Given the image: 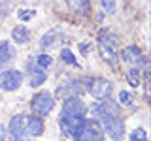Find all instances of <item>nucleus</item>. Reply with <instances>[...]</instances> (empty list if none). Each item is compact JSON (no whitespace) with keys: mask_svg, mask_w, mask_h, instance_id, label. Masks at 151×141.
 <instances>
[{"mask_svg":"<svg viewBox=\"0 0 151 141\" xmlns=\"http://www.w3.org/2000/svg\"><path fill=\"white\" fill-rule=\"evenodd\" d=\"M87 111H91V119H94L100 124L104 135H108L111 141H123V137H125V119L121 117L119 105L111 98L91 103V107H87Z\"/></svg>","mask_w":151,"mask_h":141,"instance_id":"nucleus-1","label":"nucleus"},{"mask_svg":"<svg viewBox=\"0 0 151 141\" xmlns=\"http://www.w3.org/2000/svg\"><path fill=\"white\" fill-rule=\"evenodd\" d=\"M96 47H98V53H100L102 60L110 66H117L119 64V40L108 30H100L96 38Z\"/></svg>","mask_w":151,"mask_h":141,"instance_id":"nucleus-2","label":"nucleus"},{"mask_svg":"<svg viewBox=\"0 0 151 141\" xmlns=\"http://www.w3.org/2000/svg\"><path fill=\"white\" fill-rule=\"evenodd\" d=\"M119 58H123V62L129 66V68H136V70H140L142 73L149 72V60H147V56H145L144 51H142L138 45H134V43L123 47L121 53H119Z\"/></svg>","mask_w":151,"mask_h":141,"instance_id":"nucleus-3","label":"nucleus"},{"mask_svg":"<svg viewBox=\"0 0 151 141\" xmlns=\"http://www.w3.org/2000/svg\"><path fill=\"white\" fill-rule=\"evenodd\" d=\"M55 96L47 90H38L34 96L30 98V115L42 117L45 119L47 115H51V111L55 109Z\"/></svg>","mask_w":151,"mask_h":141,"instance_id":"nucleus-4","label":"nucleus"},{"mask_svg":"<svg viewBox=\"0 0 151 141\" xmlns=\"http://www.w3.org/2000/svg\"><path fill=\"white\" fill-rule=\"evenodd\" d=\"M28 115L30 113H17L13 115L9 122L6 124L9 141H30L27 135V122H28Z\"/></svg>","mask_w":151,"mask_h":141,"instance_id":"nucleus-5","label":"nucleus"},{"mask_svg":"<svg viewBox=\"0 0 151 141\" xmlns=\"http://www.w3.org/2000/svg\"><path fill=\"white\" fill-rule=\"evenodd\" d=\"M23 75H25V83L30 88H40L47 81V72L34 62L32 56L25 62V72H23Z\"/></svg>","mask_w":151,"mask_h":141,"instance_id":"nucleus-6","label":"nucleus"},{"mask_svg":"<svg viewBox=\"0 0 151 141\" xmlns=\"http://www.w3.org/2000/svg\"><path fill=\"white\" fill-rule=\"evenodd\" d=\"M87 117H68V115H59V130L66 139L74 141V137L79 134V130L85 126Z\"/></svg>","mask_w":151,"mask_h":141,"instance_id":"nucleus-7","label":"nucleus"},{"mask_svg":"<svg viewBox=\"0 0 151 141\" xmlns=\"http://www.w3.org/2000/svg\"><path fill=\"white\" fill-rule=\"evenodd\" d=\"M25 83V75L21 70L15 68H6L0 72V90L4 92H15L21 88V85Z\"/></svg>","mask_w":151,"mask_h":141,"instance_id":"nucleus-8","label":"nucleus"},{"mask_svg":"<svg viewBox=\"0 0 151 141\" xmlns=\"http://www.w3.org/2000/svg\"><path fill=\"white\" fill-rule=\"evenodd\" d=\"M87 92L93 96L94 102H102V100H110L113 94V83L106 77H93L91 85H89Z\"/></svg>","mask_w":151,"mask_h":141,"instance_id":"nucleus-9","label":"nucleus"},{"mask_svg":"<svg viewBox=\"0 0 151 141\" xmlns=\"http://www.w3.org/2000/svg\"><path fill=\"white\" fill-rule=\"evenodd\" d=\"M74 141H106V135L94 119H87L85 126L79 130V134L74 137Z\"/></svg>","mask_w":151,"mask_h":141,"instance_id":"nucleus-10","label":"nucleus"},{"mask_svg":"<svg viewBox=\"0 0 151 141\" xmlns=\"http://www.w3.org/2000/svg\"><path fill=\"white\" fill-rule=\"evenodd\" d=\"M87 103H85L79 96H70L63 100V107H60V115L68 117H87Z\"/></svg>","mask_w":151,"mask_h":141,"instance_id":"nucleus-11","label":"nucleus"},{"mask_svg":"<svg viewBox=\"0 0 151 141\" xmlns=\"http://www.w3.org/2000/svg\"><path fill=\"white\" fill-rule=\"evenodd\" d=\"M66 41H68V38L60 32V28H51L40 38V49L42 53H45V51H51L55 47H60V43H66Z\"/></svg>","mask_w":151,"mask_h":141,"instance_id":"nucleus-12","label":"nucleus"},{"mask_svg":"<svg viewBox=\"0 0 151 141\" xmlns=\"http://www.w3.org/2000/svg\"><path fill=\"white\" fill-rule=\"evenodd\" d=\"M81 92H85L83 90V85H81V81L79 79H72V81H66V83H63V85H59L57 87V98H70V96H79Z\"/></svg>","mask_w":151,"mask_h":141,"instance_id":"nucleus-13","label":"nucleus"},{"mask_svg":"<svg viewBox=\"0 0 151 141\" xmlns=\"http://www.w3.org/2000/svg\"><path fill=\"white\" fill-rule=\"evenodd\" d=\"M17 58L15 45L9 40H0V70H6Z\"/></svg>","mask_w":151,"mask_h":141,"instance_id":"nucleus-14","label":"nucleus"},{"mask_svg":"<svg viewBox=\"0 0 151 141\" xmlns=\"http://www.w3.org/2000/svg\"><path fill=\"white\" fill-rule=\"evenodd\" d=\"M9 38H12L9 41H12L13 45H27L28 41H30L32 34H30V28H28V26L15 25L12 28V32H9Z\"/></svg>","mask_w":151,"mask_h":141,"instance_id":"nucleus-15","label":"nucleus"},{"mask_svg":"<svg viewBox=\"0 0 151 141\" xmlns=\"http://www.w3.org/2000/svg\"><path fill=\"white\" fill-rule=\"evenodd\" d=\"M45 132V122L42 117H36V115H28V122H27V135L28 139H34V137H40L44 135Z\"/></svg>","mask_w":151,"mask_h":141,"instance_id":"nucleus-16","label":"nucleus"},{"mask_svg":"<svg viewBox=\"0 0 151 141\" xmlns=\"http://www.w3.org/2000/svg\"><path fill=\"white\" fill-rule=\"evenodd\" d=\"M64 6L76 15H89L93 9V2L91 0H64Z\"/></svg>","mask_w":151,"mask_h":141,"instance_id":"nucleus-17","label":"nucleus"},{"mask_svg":"<svg viewBox=\"0 0 151 141\" xmlns=\"http://www.w3.org/2000/svg\"><path fill=\"white\" fill-rule=\"evenodd\" d=\"M59 60H60L63 64H66V66L79 68V60L76 58L74 51H72V49H68V47H60V51H59Z\"/></svg>","mask_w":151,"mask_h":141,"instance_id":"nucleus-18","label":"nucleus"},{"mask_svg":"<svg viewBox=\"0 0 151 141\" xmlns=\"http://www.w3.org/2000/svg\"><path fill=\"white\" fill-rule=\"evenodd\" d=\"M142 77H144V73H142L140 70H136V68H127L125 79H127V83H129L132 88H140V87H142Z\"/></svg>","mask_w":151,"mask_h":141,"instance_id":"nucleus-19","label":"nucleus"},{"mask_svg":"<svg viewBox=\"0 0 151 141\" xmlns=\"http://www.w3.org/2000/svg\"><path fill=\"white\" fill-rule=\"evenodd\" d=\"M115 103L119 107H132L134 105V96L129 90H119L117 92V98H115Z\"/></svg>","mask_w":151,"mask_h":141,"instance_id":"nucleus-20","label":"nucleus"},{"mask_svg":"<svg viewBox=\"0 0 151 141\" xmlns=\"http://www.w3.org/2000/svg\"><path fill=\"white\" fill-rule=\"evenodd\" d=\"M32 58H34V62L40 66V68H44L45 72L53 66V56H51L49 53H38V55L32 56Z\"/></svg>","mask_w":151,"mask_h":141,"instance_id":"nucleus-21","label":"nucleus"},{"mask_svg":"<svg viewBox=\"0 0 151 141\" xmlns=\"http://www.w3.org/2000/svg\"><path fill=\"white\" fill-rule=\"evenodd\" d=\"M129 141H149V135H147V132H145V128L136 126L129 134Z\"/></svg>","mask_w":151,"mask_h":141,"instance_id":"nucleus-22","label":"nucleus"},{"mask_svg":"<svg viewBox=\"0 0 151 141\" xmlns=\"http://www.w3.org/2000/svg\"><path fill=\"white\" fill-rule=\"evenodd\" d=\"M34 17H36V9H27V8L17 9V19L21 23H30Z\"/></svg>","mask_w":151,"mask_h":141,"instance_id":"nucleus-23","label":"nucleus"},{"mask_svg":"<svg viewBox=\"0 0 151 141\" xmlns=\"http://www.w3.org/2000/svg\"><path fill=\"white\" fill-rule=\"evenodd\" d=\"M100 8H102L104 13L113 15L117 11V0H100Z\"/></svg>","mask_w":151,"mask_h":141,"instance_id":"nucleus-24","label":"nucleus"},{"mask_svg":"<svg viewBox=\"0 0 151 141\" xmlns=\"http://www.w3.org/2000/svg\"><path fill=\"white\" fill-rule=\"evenodd\" d=\"M9 11H12V6H9V2H8V0H0V23L8 19Z\"/></svg>","mask_w":151,"mask_h":141,"instance_id":"nucleus-25","label":"nucleus"},{"mask_svg":"<svg viewBox=\"0 0 151 141\" xmlns=\"http://www.w3.org/2000/svg\"><path fill=\"white\" fill-rule=\"evenodd\" d=\"M78 49H79V53H81L83 56H87V55H89V51L93 49V43H91V40L79 41V43H78Z\"/></svg>","mask_w":151,"mask_h":141,"instance_id":"nucleus-26","label":"nucleus"},{"mask_svg":"<svg viewBox=\"0 0 151 141\" xmlns=\"http://www.w3.org/2000/svg\"><path fill=\"white\" fill-rule=\"evenodd\" d=\"M8 130H6V124H0V135H6Z\"/></svg>","mask_w":151,"mask_h":141,"instance_id":"nucleus-27","label":"nucleus"},{"mask_svg":"<svg viewBox=\"0 0 151 141\" xmlns=\"http://www.w3.org/2000/svg\"><path fill=\"white\" fill-rule=\"evenodd\" d=\"M0 141H6V137H4V135H0Z\"/></svg>","mask_w":151,"mask_h":141,"instance_id":"nucleus-28","label":"nucleus"},{"mask_svg":"<svg viewBox=\"0 0 151 141\" xmlns=\"http://www.w3.org/2000/svg\"><path fill=\"white\" fill-rule=\"evenodd\" d=\"M15 2H21V0H15Z\"/></svg>","mask_w":151,"mask_h":141,"instance_id":"nucleus-29","label":"nucleus"}]
</instances>
